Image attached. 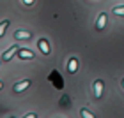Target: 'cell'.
Listing matches in <instances>:
<instances>
[{"mask_svg": "<svg viewBox=\"0 0 124 118\" xmlns=\"http://www.w3.org/2000/svg\"><path fill=\"white\" fill-rule=\"evenodd\" d=\"M14 39H16V41H29V39H32V32H27V30H16Z\"/></svg>", "mask_w": 124, "mask_h": 118, "instance_id": "cell-1", "label": "cell"}, {"mask_svg": "<svg viewBox=\"0 0 124 118\" xmlns=\"http://www.w3.org/2000/svg\"><path fill=\"white\" fill-rule=\"evenodd\" d=\"M30 86V79H23V81H20V83H16V85L13 86V90L16 93H20V92H25L27 88Z\"/></svg>", "mask_w": 124, "mask_h": 118, "instance_id": "cell-2", "label": "cell"}, {"mask_svg": "<svg viewBox=\"0 0 124 118\" xmlns=\"http://www.w3.org/2000/svg\"><path fill=\"white\" fill-rule=\"evenodd\" d=\"M101 95H103V81L96 79L94 81V97L96 99H101Z\"/></svg>", "mask_w": 124, "mask_h": 118, "instance_id": "cell-3", "label": "cell"}, {"mask_svg": "<svg viewBox=\"0 0 124 118\" xmlns=\"http://www.w3.org/2000/svg\"><path fill=\"white\" fill-rule=\"evenodd\" d=\"M106 18H108V16H106L105 13H101V14L98 16V21H96V30H103L105 26H106Z\"/></svg>", "mask_w": 124, "mask_h": 118, "instance_id": "cell-4", "label": "cell"}, {"mask_svg": "<svg viewBox=\"0 0 124 118\" xmlns=\"http://www.w3.org/2000/svg\"><path fill=\"white\" fill-rule=\"evenodd\" d=\"M16 53H18V46H13V48H9L7 51H4V55H2V60H4V62H7V60H11V58H13Z\"/></svg>", "mask_w": 124, "mask_h": 118, "instance_id": "cell-5", "label": "cell"}, {"mask_svg": "<svg viewBox=\"0 0 124 118\" xmlns=\"http://www.w3.org/2000/svg\"><path fill=\"white\" fill-rule=\"evenodd\" d=\"M67 71L71 72V74H75V72L78 71V58H69V64H67Z\"/></svg>", "mask_w": 124, "mask_h": 118, "instance_id": "cell-6", "label": "cell"}, {"mask_svg": "<svg viewBox=\"0 0 124 118\" xmlns=\"http://www.w3.org/2000/svg\"><path fill=\"white\" fill-rule=\"evenodd\" d=\"M39 49H41V53H44V55H48L50 51H52V48H50L46 39H41V41H39Z\"/></svg>", "mask_w": 124, "mask_h": 118, "instance_id": "cell-7", "label": "cell"}, {"mask_svg": "<svg viewBox=\"0 0 124 118\" xmlns=\"http://www.w3.org/2000/svg\"><path fill=\"white\" fill-rule=\"evenodd\" d=\"M18 57L20 58H34V53L29 49H18Z\"/></svg>", "mask_w": 124, "mask_h": 118, "instance_id": "cell-8", "label": "cell"}, {"mask_svg": "<svg viewBox=\"0 0 124 118\" xmlns=\"http://www.w3.org/2000/svg\"><path fill=\"white\" fill-rule=\"evenodd\" d=\"M7 26H9V20H4L2 23H0V37H4V33H5V30H7Z\"/></svg>", "mask_w": 124, "mask_h": 118, "instance_id": "cell-9", "label": "cell"}, {"mask_svg": "<svg viewBox=\"0 0 124 118\" xmlns=\"http://www.w3.org/2000/svg\"><path fill=\"white\" fill-rule=\"evenodd\" d=\"M80 115H82L83 118H94V115H92L89 109H85V108H83V109H80Z\"/></svg>", "mask_w": 124, "mask_h": 118, "instance_id": "cell-10", "label": "cell"}, {"mask_svg": "<svg viewBox=\"0 0 124 118\" xmlns=\"http://www.w3.org/2000/svg\"><path fill=\"white\" fill-rule=\"evenodd\" d=\"M114 14H117V16H124V5H121V7H114Z\"/></svg>", "mask_w": 124, "mask_h": 118, "instance_id": "cell-11", "label": "cell"}, {"mask_svg": "<svg viewBox=\"0 0 124 118\" xmlns=\"http://www.w3.org/2000/svg\"><path fill=\"white\" fill-rule=\"evenodd\" d=\"M23 2H25L27 5H32V4H34V0H23Z\"/></svg>", "mask_w": 124, "mask_h": 118, "instance_id": "cell-12", "label": "cell"}, {"mask_svg": "<svg viewBox=\"0 0 124 118\" xmlns=\"http://www.w3.org/2000/svg\"><path fill=\"white\" fill-rule=\"evenodd\" d=\"M0 90H2V81H0Z\"/></svg>", "mask_w": 124, "mask_h": 118, "instance_id": "cell-13", "label": "cell"}, {"mask_svg": "<svg viewBox=\"0 0 124 118\" xmlns=\"http://www.w3.org/2000/svg\"><path fill=\"white\" fill-rule=\"evenodd\" d=\"M122 88H124V79H122Z\"/></svg>", "mask_w": 124, "mask_h": 118, "instance_id": "cell-14", "label": "cell"}]
</instances>
